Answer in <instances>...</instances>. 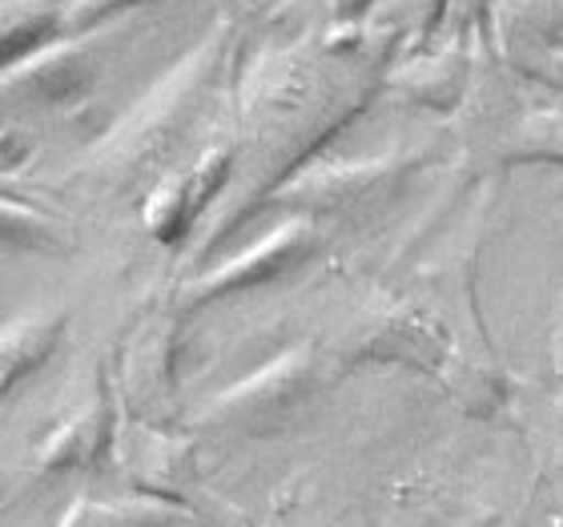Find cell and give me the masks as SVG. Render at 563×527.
Returning a JSON list of instances; mask_svg holds the SVG:
<instances>
[{
  "mask_svg": "<svg viewBox=\"0 0 563 527\" xmlns=\"http://www.w3.org/2000/svg\"><path fill=\"white\" fill-rule=\"evenodd\" d=\"M318 387V354L314 347H294L290 354L274 359L271 366H262L258 375L230 387L218 395L206 410L210 422L234 427V431H274L278 422H286L294 410L302 407L306 398Z\"/></svg>",
  "mask_w": 563,
  "mask_h": 527,
  "instance_id": "obj_1",
  "label": "cell"
},
{
  "mask_svg": "<svg viewBox=\"0 0 563 527\" xmlns=\"http://www.w3.org/2000/svg\"><path fill=\"white\" fill-rule=\"evenodd\" d=\"M351 363H411L446 375V334L411 306H371L351 330Z\"/></svg>",
  "mask_w": 563,
  "mask_h": 527,
  "instance_id": "obj_2",
  "label": "cell"
},
{
  "mask_svg": "<svg viewBox=\"0 0 563 527\" xmlns=\"http://www.w3.org/2000/svg\"><path fill=\"white\" fill-rule=\"evenodd\" d=\"M310 246H314V230L306 222H286L282 230H274V234H266L250 250H242L238 259H230L225 266L210 270L206 278L194 282L189 286V303H210L218 294L242 290V286L274 278L282 270H290L294 262H302V254Z\"/></svg>",
  "mask_w": 563,
  "mask_h": 527,
  "instance_id": "obj_3",
  "label": "cell"
},
{
  "mask_svg": "<svg viewBox=\"0 0 563 527\" xmlns=\"http://www.w3.org/2000/svg\"><path fill=\"white\" fill-rule=\"evenodd\" d=\"M125 471H130V480L137 483L141 495L162 499V504H181L189 492V480H194L186 447L165 443V439H141L125 455Z\"/></svg>",
  "mask_w": 563,
  "mask_h": 527,
  "instance_id": "obj_4",
  "label": "cell"
},
{
  "mask_svg": "<svg viewBox=\"0 0 563 527\" xmlns=\"http://www.w3.org/2000/svg\"><path fill=\"white\" fill-rule=\"evenodd\" d=\"M109 439V407L106 403H93V407L77 410L60 422L57 431L48 435L41 455H36V468L41 471H69L93 463L97 451L106 447Z\"/></svg>",
  "mask_w": 563,
  "mask_h": 527,
  "instance_id": "obj_5",
  "label": "cell"
},
{
  "mask_svg": "<svg viewBox=\"0 0 563 527\" xmlns=\"http://www.w3.org/2000/svg\"><path fill=\"white\" fill-rule=\"evenodd\" d=\"M57 318H29L21 327H12L9 339H4V383H16L33 366L45 363L53 342H57Z\"/></svg>",
  "mask_w": 563,
  "mask_h": 527,
  "instance_id": "obj_6",
  "label": "cell"
},
{
  "mask_svg": "<svg viewBox=\"0 0 563 527\" xmlns=\"http://www.w3.org/2000/svg\"><path fill=\"white\" fill-rule=\"evenodd\" d=\"M511 157H548L563 162V113H536L511 138Z\"/></svg>",
  "mask_w": 563,
  "mask_h": 527,
  "instance_id": "obj_7",
  "label": "cell"
},
{
  "mask_svg": "<svg viewBox=\"0 0 563 527\" xmlns=\"http://www.w3.org/2000/svg\"><path fill=\"white\" fill-rule=\"evenodd\" d=\"M121 4H137V0H93V12H113Z\"/></svg>",
  "mask_w": 563,
  "mask_h": 527,
  "instance_id": "obj_8",
  "label": "cell"
},
{
  "mask_svg": "<svg viewBox=\"0 0 563 527\" xmlns=\"http://www.w3.org/2000/svg\"><path fill=\"white\" fill-rule=\"evenodd\" d=\"M560 371H563V347H560Z\"/></svg>",
  "mask_w": 563,
  "mask_h": 527,
  "instance_id": "obj_9",
  "label": "cell"
}]
</instances>
